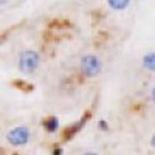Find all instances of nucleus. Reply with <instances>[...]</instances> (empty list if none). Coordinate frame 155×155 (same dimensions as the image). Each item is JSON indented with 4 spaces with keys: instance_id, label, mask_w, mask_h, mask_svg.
Here are the masks:
<instances>
[{
    "instance_id": "f257e3e1",
    "label": "nucleus",
    "mask_w": 155,
    "mask_h": 155,
    "mask_svg": "<svg viewBox=\"0 0 155 155\" xmlns=\"http://www.w3.org/2000/svg\"><path fill=\"white\" fill-rule=\"evenodd\" d=\"M41 65V56L34 50H23L17 58V68L23 74H33Z\"/></svg>"
},
{
    "instance_id": "f03ea898",
    "label": "nucleus",
    "mask_w": 155,
    "mask_h": 155,
    "mask_svg": "<svg viewBox=\"0 0 155 155\" xmlns=\"http://www.w3.org/2000/svg\"><path fill=\"white\" fill-rule=\"evenodd\" d=\"M79 68H81L82 76L95 78L101 73L102 62L99 61V58L96 54H85V56H82V59L79 62Z\"/></svg>"
},
{
    "instance_id": "7ed1b4c3",
    "label": "nucleus",
    "mask_w": 155,
    "mask_h": 155,
    "mask_svg": "<svg viewBox=\"0 0 155 155\" xmlns=\"http://www.w3.org/2000/svg\"><path fill=\"white\" fill-rule=\"evenodd\" d=\"M30 138H31V132H30V129L27 126L12 127L6 134V141L11 146H16V147L25 146L30 141Z\"/></svg>"
},
{
    "instance_id": "20e7f679",
    "label": "nucleus",
    "mask_w": 155,
    "mask_h": 155,
    "mask_svg": "<svg viewBox=\"0 0 155 155\" xmlns=\"http://www.w3.org/2000/svg\"><path fill=\"white\" fill-rule=\"evenodd\" d=\"M141 67L147 71L155 73V51H150V53H146L143 58H141Z\"/></svg>"
},
{
    "instance_id": "39448f33",
    "label": "nucleus",
    "mask_w": 155,
    "mask_h": 155,
    "mask_svg": "<svg viewBox=\"0 0 155 155\" xmlns=\"http://www.w3.org/2000/svg\"><path fill=\"white\" fill-rule=\"evenodd\" d=\"M44 129H45L48 134L58 132V129H59V120L56 118V116H48L47 120H44Z\"/></svg>"
},
{
    "instance_id": "423d86ee",
    "label": "nucleus",
    "mask_w": 155,
    "mask_h": 155,
    "mask_svg": "<svg viewBox=\"0 0 155 155\" xmlns=\"http://www.w3.org/2000/svg\"><path fill=\"white\" fill-rule=\"evenodd\" d=\"M129 2L130 0H107V3L112 9L115 11H121V9H126L129 6Z\"/></svg>"
},
{
    "instance_id": "0eeeda50",
    "label": "nucleus",
    "mask_w": 155,
    "mask_h": 155,
    "mask_svg": "<svg viewBox=\"0 0 155 155\" xmlns=\"http://www.w3.org/2000/svg\"><path fill=\"white\" fill-rule=\"evenodd\" d=\"M150 99H152V102L155 104V84H153L152 88H150Z\"/></svg>"
},
{
    "instance_id": "6e6552de",
    "label": "nucleus",
    "mask_w": 155,
    "mask_h": 155,
    "mask_svg": "<svg viewBox=\"0 0 155 155\" xmlns=\"http://www.w3.org/2000/svg\"><path fill=\"white\" fill-rule=\"evenodd\" d=\"M150 146L155 149V132L152 134V137H150Z\"/></svg>"
},
{
    "instance_id": "1a4fd4ad",
    "label": "nucleus",
    "mask_w": 155,
    "mask_h": 155,
    "mask_svg": "<svg viewBox=\"0 0 155 155\" xmlns=\"http://www.w3.org/2000/svg\"><path fill=\"white\" fill-rule=\"evenodd\" d=\"M82 155H99V153H96V152H93V150H87V152H84Z\"/></svg>"
}]
</instances>
